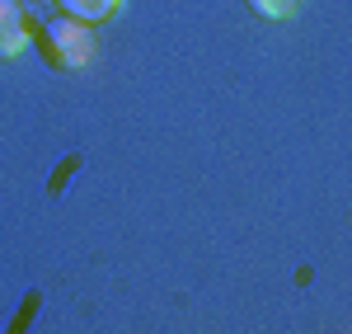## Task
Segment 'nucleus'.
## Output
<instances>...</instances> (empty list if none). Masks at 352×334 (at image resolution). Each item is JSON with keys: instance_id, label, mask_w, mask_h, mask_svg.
<instances>
[{"instance_id": "f03ea898", "label": "nucleus", "mask_w": 352, "mask_h": 334, "mask_svg": "<svg viewBox=\"0 0 352 334\" xmlns=\"http://www.w3.org/2000/svg\"><path fill=\"white\" fill-rule=\"evenodd\" d=\"M28 48V24L24 10L14 0H0V56H19Z\"/></svg>"}, {"instance_id": "20e7f679", "label": "nucleus", "mask_w": 352, "mask_h": 334, "mask_svg": "<svg viewBox=\"0 0 352 334\" xmlns=\"http://www.w3.org/2000/svg\"><path fill=\"white\" fill-rule=\"evenodd\" d=\"M263 19H287V14H296V5L300 0H249Z\"/></svg>"}, {"instance_id": "f257e3e1", "label": "nucleus", "mask_w": 352, "mask_h": 334, "mask_svg": "<svg viewBox=\"0 0 352 334\" xmlns=\"http://www.w3.org/2000/svg\"><path fill=\"white\" fill-rule=\"evenodd\" d=\"M47 43H52L56 61L71 66V71L89 66V56H94V38L80 19H47Z\"/></svg>"}, {"instance_id": "7ed1b4c3", "label": "nucleus", "mask_w": 352, "mask_h": 334, "mask_svg": "<svg viewBox=\"0 0 352 334\" xmlns=\"http://www.w3.org/2000/svg\"><path fill=\"white\" fill-rule=\"evenodd\" d=\"M118 5H122V0H61V10H66L71 19H109Z\"/></svg>"}]
</instances>
